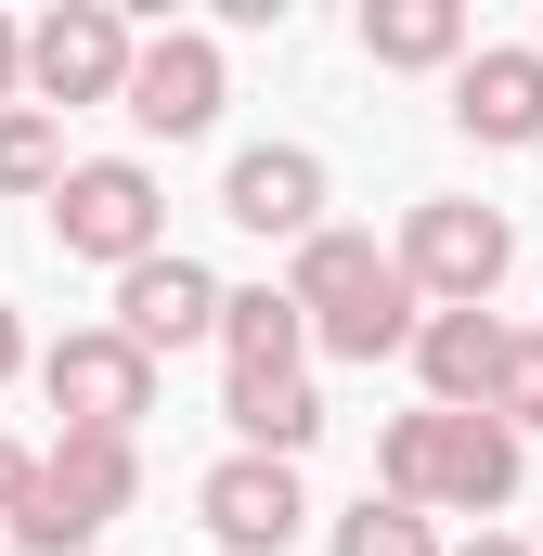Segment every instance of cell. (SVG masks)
I'll return each instance as SVG.
<instances>
[{
    "mask_svg": "<svg viewBox=\"0 0 543 556\" xmlns=\"http://www.w3.org/2000/svg\"><path fill=\"white\" fill-rule=\"evenodd\" d=\"M26 376V324H13V298H0V389Z\"/></svg>",
    "mask_w": 543,
    "mask_h": 556,
    "instance_id": "7402d4cb",
    "label": "cell"
},
{
    "mask_svg": "<svg viewBox=\"0 0 543 556\" xmlns=\"http://www.w3.org/2000/svg\"><path fill=\"white\" fill-rule=\"evenodd\" d=\"M518 466H531V440L492 427V415H440L427 427V505H453L479 531H492V505H518Z\"/></svg>",
    "mask_w": 543,
    "mask_h": 556,
    "instance_id": "8fae6325",
    "label": "cell"
},
{
    "mask_svg": "<svg viewBox=\"0 0 543 556\" xmlns=\"http://www.w3.org/2000/svg\"><path fill=\"white\" fill-rule=\"evenodd\" d=\"M26 492H39V453H26V440H13V427H0V518H13V505H26Z\"/></svg>",
    "mask_w": 543,
    "mask_h": 556,
    "instance_id": "ffe728a7",
    "label": "cell"
},
{
    "mask_svg": "<svg viewBox=\"0 0 543 556\" xmlns=\"http://www.w3.org/2000/svg\"><path fill=\"white\" fill-rule=\"evenodd\" d=\"M350 39H363V65H402V78L440 65V78H453V65H466V0H363Z\"/></svg>",
    "mask_w": 543,
    "mask_h": 556,
    "instance_id": "5bb4252c",
    "label": "cell"
},
{
    "mask_svg": "<svg viewBox=\"0 0 543 556\" xmlns=\"http://www.w3.org/2000/svg\"><path fill=\"white\" fill-rule=\"evenodd\" d=\"M0 104H26V26L0 13Z\"/></svg>",
    "mask_w": 543,
    "mask_h": 556,
    "instance_id": "44dd1931",
    "label": "cell"
},
{
    "mask_svg": "<svg viewBox=\"0 0 543 556\" xmlns=\"http://www.w3.org/2000/svg\"><path fill=\"white\" fill-rule=\"evenodd\" d=\"M402 285H414V311H492V285L518 273V220L505 207H479V194H427L402 220Z\"/></svg>",
    "mask_w": 543,
    "mask_h": 556,
    "instance_id": "7a4b0ae2",
    "label": "cell"
},
{
    "mask_svg": "<svg viewBox=\"0 0 543 556\" xmlns=\"http://www.w3.org/2000/svg\"><path fill=\"white\" fill-rule=\"evenodd\" d=\"M492 363H505V324H492V311H427V324H414L427 415H479V402H492Z\"/></svg>",
    "mask_w": 543,
    "mask_h": 556,
    "instance_id": "4fadbf2b",
    "label": "cell"
},
{
    "mask_svg": "<svg viewBox=\"0 0 543 556\" xmlns=\"http://www.w3.org/2000/svg\"><path fill=\"white\" fill-rule=\"evenodd\" d=\"M39 492L78 518V531H117L142 505V440H104V427H65L52 453H39Z\"/></svg>",
    "mask_w": 543,
    "mask_h": 556,
    "instance_id": "7c38bea8",
    "label": "cell"
},
{
    "mask_svg": "<svg viewBox=\"0 0 543 556\" xmlns=\"http://www.w3.org/2000/svg\"><path fill=\"white\" fill-rule=\"evenodd\" d=\"M52 181H65V117L0 104V194H52Z\"/></svg>",
    "mask_w": 543,
    "mask_h": 556,
    "instance_id": "e0dca14e",
    "label": "cell"
},
{
    "mask_svg": "<svg viewBox=\"0 0 543 556\" xmlns=\"http://www.w3.org/2000/svg\"><path fill=\"white\" fill-rule=\"evenodd\" d=\"M220 324V273L207 260H181V247H155V260H130L117 273V337H130L142 363H168V350H194Z\"/></svg>",
    "mask_w": 543,
    "mask_h": 556,
    "instance_id": "30bf717a",
    "label": "cell"
},
{
    "mask_svg": "<svg viewBox=\"0 0 543 556\" xmlns=\"http://www.w3.org/2000/svg\"><path fill=\"white\" fill-rule=\"evenodd\" d=\"M39 389H52L65 427H104V440H142V415H155V363H142L117 324L52 337V350H39Z\"/></svg>",
    "mask_w": 543,
    "mask_h": 556,
    "instance_id": "8992f818",
    "label": "cell"
},
{
    "mask_svg": "<svg viewBox=\"0 0 543 556\" xmlns=\"http://www.w3.org/2000/svg\"><path fill=\"white\" fill-rule=\"evenodd\" d=\"M130 52H142V26L117 0H52V13L26 26V91H39V117L117 104V91H130Z\"/></svg>",
    "mask_w": 543,
    "mask_h": 556,
    "instance_id": "277c9868",
    "label": "cell"
},
{
    "mask_svg": "<svg viewBox=\"0 0 543 556\" xmlns=\"http://www.w3.org/2000/svg\"><path fill=\"white\" fill-rule=\"evenodd\" d=\"M285 298H298V324H311V350H337V363H389V350H414V285L402 260L376 247V233H311L298 260H285Z\"/></svg>",
    "mask_w": 543,
    "mask_h": 556,
    "instance_id": "6da1fadb",
    "label": "cell"
},
{
    "mask_svg": "<svg viewBox=\"0 0 543 556\" xmlns=\"http://www.w3.org/2000/svg\"><path fill=\"white\" fill-rule=\"evenodd\" d=\"M453 130L492 142V155H531L543 142V52L531 39H466V65H453Z\"/></svg>",
    "mask_w": 543,
    "mask_h": 556,
    "instance_id": "ba28073f",
    "label": "cell"
},
{
    "mask_svg": "<svg viewBox=\"0 0 543 556\" xmlns=\"http://www.w3.org/2000/svg\"><path fill=\"white\" fill-rule=\"evenodd\" d=\"M337 556H440V531H427L414 505H389V492H363V505L337 518Z\"/></svg>",
    "mask_w": 543,
    "mask_h": 556,
    "instance_id": "d6986e66",
    "label": "cell"
},
{
    "mask_svg": "<svg viewBox=\"0 0 543 556\" xmlns=\"http://www.w3.org/2000/svg\"><path fill=\"white\" fill-rule=\"evenodd\" d=\"M220 220L233 233H272V247H311L324 233V155L311 142H247L220 168Z\"/></svg>",
    "mask_w": 543,
    "mask_h": 556,
    "instance_id": "9c48e42d",
    "label": "cell"
},
{
    "mask_svg": "<svg viewBox=\"0 0 543 556\" xmlns=\"http://www.w3.org/2000/svg\"><path fill=\"white\" fill-rule=\"evenodd\" d=\"M220 415H233V453L298 466V453L324 440V389H311V376H233V389H220Z\"/></svg>",
    "mask_w": 543,
    "mask_h": 556,
    "instance_id": "2e32d148",
    "label": "cell"
},
{
    "mask_svg": "<svg viewBox=\"0 0 543 556\" xmlns=\"http://www.w3.org/2000/svg\"><path fill=\"white\" fill-rule=\"evenodd\" d=\"M194 518H207L220 556H285L298 518H311V492H298V466H272V453H220V466L194 479Z\"/></svg>",
    "mask_w": 543,
    "mask_h": 556,
    "instance_id": "52a82bcc",
    "label": "cell"
},
{
    "mask_svg": "<svg viewBox=\"0 0 543 556\" xmlns=\"http://www.w3.org/2000/svg\"><path fill=\"white\" fill-rule=\"evenodd\" d=\"M531 52H543V39H531Z\"/></svg>",
    "mask_w": 543,
    "mask_h": 556,
    "instance_id": "cb8c5ba5",
    "label": "cell"
},
{
    "mask_svg": "<svg viewBox=\"0 0 543 556\" xmlns=\"http://www.w3.org/2000/svg\"><path fill=\"white\" fill-rule=\"evenodd\" d=\"M440 556H531L518 531H466V544H440Z\"/></svg>",
    "mask_w": 543,
    "mask_h": 556,
    "instance_id": "603a6c76",
    "label": "cell"
},
{
    "mask_svg": "<svg viewBox=\"0 0 543 556\" xmlns=\"http://www.w3.org/2000/svg\"><path fill=\"white\" fill-rule=\"evenodd\" d=\"M479 415L518 427V440L543 427V324H505V363H492V402H479Z\"/></svg>",
    "mask_w": 543,
    "mask_h": 556,
    "instance_id": "ac0fdd59",
    "label": "cell"
},
{
    "mask_svg": "<svg viewBox=\"0 0 543 556\" xmlns=\"http://www.w3.org/2000/svg\"><path fill=\"white\" fill-rule=\"evenodd\" d=\"M207 337H220L233 376H298V363H311V324H298L285 285H220V324H207Z\"/></svg>",
    "mask_w": 543,
    "mask_h": 556,
    "instance_id": "9a60e30c",
    "label": "cell"
},
{
    "mask_svg": "<svg viewBox=\"0 0 543 556\" xmlns=\"http://www.w3.org/2000/svg\"><path fill=\"white\" fill-rule=\"evenodd\" d=\"M39 207H52V247L65 260H104V273H130V260L168 247V194H155L142 155H65V181Z\"/></svg>",
    "mask_w": 543,
    "mask_h": 556,
    "instance_id": "3957f363",
    "label": "cell"
},
{
    "mask_svg": "<svg viewBox=\"0 0 543 556\" xmlns=\"http://www.w3.org/2000/svg\"><path fill=\"white\" fill-rule=\"evenodd\" d=\"M130 130L142 142H194V130H220V104H233V65H220V26H155L130 52Z\"/></svg>",
    "mask_w": 543,
    "mask_h": 556,
    "instance_id": "5b68a950",
    "label": "cell"
}]
</instances>
